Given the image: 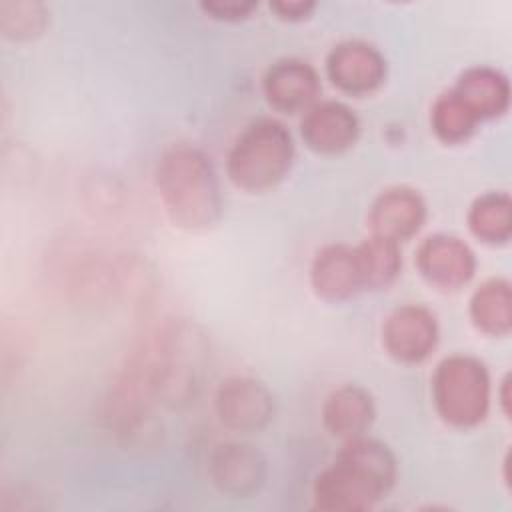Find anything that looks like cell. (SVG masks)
Instances as JSON below:
<instances>
[{
	"label": "cell",
	"mask_w": 512,
	"mask_h": 512,
	"mask_svg": "<svg viewBox=\"0 0 512 512\" xmlns=\"http://www.w3.org/2000/svg\"><path fill=\"white\" fill-rule=\"evenodd\" d=\"M396 480V458L378 440H346L332 466L314 482V502L328 512H360L388 494Z\"/></svg>",
	"instance_id": "6da1fadb"
},
{
	"label": "cell",
	"mask_w": 512,
	"mask_h": 512,
	"mask_svg": "<svg viewBox=\"0 0 512 512\" xmlns=\"http://www.w3.org/2000/svg\"><path fill=\"white\" fill-rule=\"evenodd\" d=\"M204 358L202 334L186 322H172L150 334L128 364L142 374L154 400L182 406L196 396Z\"/></svg>",
	"instance_id": "7a4b0ae2"
},
{
	"label": "cell",
	"mask_w": 512,
	"mask_h": 512,
	"mask_svg": "<svg viewBox=\"0 0 512 512\" xmlns=\"http://www.w3.org/2000/svg\"><path fill=\"white\" fill-rule=\"evenodd\" d=\"M156 184L170 220L184 230L210 228L222 210L216 172L192 144H174L156 164Z\"/></svg>",
	"instance_id": "3957f363"
},
{
	"label": "cell",
	"mask_w": 512,
	"mask_h": 512,
	"mask_svg": "<svg viewBox=\"0 0 512 512\" xmlns=\"http://www.w3.org/2000/svg\"><path fill=\"white\" fill-rule=\"evenodd\" d=\"M294 142L288 128L274 118L252 122L228 152V178L242 190L264 192L290 172Z\"/></svg>",
	"instance_id": "277c9868"
},
{
	"label": "cell",
	"mask_w": 512,
	"mask_h": 512,
	"mask_svg": "<svg viewBox=\"0 0 512 512\" xmlns=\"http://www.w3.org/2000/svg\"><path fill=\"white\" fill-rule=\"evenodd\" d=\"M432 400L438 416L456 428H472L486 418L490 376L486 366L468 354L444 358L432 376Z\"/></svg>",
	"instance_id": "5b68a950"
},
{
	"label": "cell",
	"mask_w": 512,
	"mask_h": 512,
	"mask_svg": "<svg viewBox=\"0 0 512 512\" xmlns=\"http://www.w3.org/2000/svg\"><path fill=\"white\" fill-rule=\"evenodd\" d=\"M382 342L392 358L414 364L428 358L438 342V322L422 304L396 308L382 326Z\"/></svg>",
	"instance_id": "8992f818"
},
{
	"label": "cell",
	"mask_w": 512,
	"mask_h": 512,
	"mask_svg": "<svg viewBox=\"0 0 512 512\" xmlns=\"http://www.w3.org/2000/svg\"><path fill=\"white\" fill-rule=\"evenodd\" d=\"M216 412L232 430L252 432L264 428L274 416V398L256 378L236 376L216 392Z\"/></svg>",
	"instance_id": "52a82bcc"
},
{
	"label": "cell",
	"mask_w": 512,
	"mask_h": 512,
	"mask_svg": "<svg viewBox=\"0 0 512 512\" xmlns=\"http://www.w3.org/2000/svg\"><path fill=\"white\" fill-rule=\"evenodd\" d=\"M416 266L432 286L456 290L474 276L476 256L460 238L434 234L418 246Z\"/></svg>",
	"instance_id": "ba28073f"
},
{
	"label": "cell",
	"mask_w": 512,
	"mask_h": 512,
	"mask_svg": "<svg viewBox=\"0 0 512 512\" xmlns=\"http://www.w3.org/2000/svg\"><path fill=\"white\" fill-rule=\"evenodd\" d=\"M326 72L334 86L348 94H368L386 78V60L364 40L336 44L326 58Z\"/></svg>",
	"instance_id": "9c48e42d"
},
{
	"label": "cell",
	"mask_w": 512,
	"mask_h": 512,
	"mask_svg": "<svg viewBox=\"0 0 512 512\" xmlns=\"http://www.w3.org/2000/svg\"><path fill=\"white\" fill-rule=\"evenodd\" d=\"M360 132L354 110L336 100L316 102L306 108L300 134L308 148L322 154H336L350 148Z\"/></svg>",
	"instance_id": "30bf717a"
},
{
	"label": "cell",
	"mask_w": 512,
	"mask_h": 512,
	"mask_svg": "<svg viewBox=\"0 0 512 512\" xmlns=\"http://www.w3.org/2000/svg\"><path fill=\"white\" fill-rule=\"evenodd\" d=\"M208 468L218 490L240 498L254 494L266 478L264 456L246 442H226L216 446Z\"/></svg>",
	"instance_id": "8fae6325"
},
{
	"label": "cell",
	"mask_w": 512,
	"mask_h": 512,
	"mask_svg": "<svg viewBox=\"0 0 512 512\" xmlns=\"http://www.w3.org/2000/svg\"><path fill=\"white\" fill-rule=\"evenodd\" d=\"M310 282L314 292L330 302L348 300L366 290L356 246L330 244L318 250L312 260Z\"/></svg>",
	"instance_id": "7c38bea8"
},
{
	"label": "cell",
	"mask_w": 512,
	"mask_h": 512,
	"mask_svg": "<svg viewBox=\"0 0 512 512\" xmlns=\"http://www.w3.org/2000/svg\"><path fill=\"white\" fill-rule=\"evenodd\" d=\"M426 218L422 196L406 186L384 190L372 204L368 224L374 236L402 242L416 234Z\"/></svg>",
	"instance_id": "4fadbf2b"
},
{
	"label": "cell",
	"mask_w": 512,
	"mask_h": 512,
	"mask_svg": "<svg viewBox=\"0 0 512 512\" xmlns=\"http://www.w3.org/2000/svg\"><path fill=\"white\" fill-rule=\"evenodd\" d=\"M262 86L266 100L276 110L296 112L312 106L320 90V80L306 60L282 58L266 70Z\"/></svg>",
	"instance_id": "5bb4252c"
},
{
	"label": "cell",
	"mask_w": 512,
	"mask_h": 512,
	"mask_svg": "<svg viewBox=\"0 0 512 512\" xmlns=\"http://www.w3.org/2000/svg\"><path fill=\"white\" fill-rule=\"evenodd\" d=\"M450 90L478 122L504 114L510 104L508 78L490 66L468 68Z\"/></svg>",
	"instance_id": "9a60e30c"
},
{
	"label": "cell",
	"mask_w": 512,
	"mask_h": 512,
	"mask_svg": "<svg viewBox=\"0 0 512 512\" xmlns=\"http://www.w3.org/2000/svg\"><path fill=\"white\" fill-rule=\"evenodd\" d=\"M374 400L368 390L356 384H344L330 392L322 406V420L330 434L340 438L362 436L374 420Z\"/></svg>",
	"instance_id": "2e32d148"
},
{
	"label": "cell",
	"mask_w": 512,
	"mask_h": 512,
	"mask_svg": "<svg viewBox=\"0 0 512 512\" xmlns=\"http://www.w3.org/2000/svg\"><path fill=\"white\" fill-rule=\"evenodd\" d=\"M470 318L478 330L504 336L512 326V292L504 278H490L470 298Z\"/></svg>",
	"instance_id": "e0dca14e"
},
{
	"label": "cell",
	"mask_w": 512,
	"mask_h": 512,
	"mask_svg": "<svg viewBox=\"0 0 512 512\" xmlns=\"http://www.w3.org/2000/svg\"><path fill=\"white\" fill-rule=\"evenodd\" d=\"M472 234L486 244H504L512 234V202L506 192H486L468 210Z\"/></svg>",
	"instance_id": "ac0fdd59"
},
{
	"label": "cell",
	"mask_w": 512,
	"mask_h": 512,
	"mask_svg": "<svg viewBox=\"0 0 512 512\" xmlns=\"http://www.w3.org/2000/svg\"><path fill=\"white\" fill-rule=\"evenodd\" d=\"M362 278H364V288L366 290H376L384 288L400 272L402 258H400V248L398 242L386 240L382 236H370L362 244L356 246Z\"/></svg>",
	"instance_id": "d6986e66"
},
{
	"label": "cell",
	"mask_w": 512,
	"mask_h": 512,
	"mask_svg": "<svg viewBox=\"0 0 512 512\" xmlns=\"http://www.w3.org/2000/svg\"><path fill=\"white\" fill-rule=\"evenodd\" d=\"M430 124L434 134L446 144L464 142L478 126V120L458 100L452 90L442 92L430 110Z\"/></svg>",
	"instance_id": "ffe728a7"
},
{
	"label": "cell",
	"mask_w": 512,
	"mask_h": 512,
	"mask_svg": "<svg viewBox=\"0 0 512 512\" xmlns=\"http://www.w3.org/2000/svg\"><path fill=\"white\" fill-rule=\"evenodd\" d=\"M48 8L40 2L4 0L0 2V28L12 40H30L48 26Z\"/></svg>",
	"instance_id": "44dd1931"
},
{
	"label": "cell",
	"mask_w": 512,
	"mask_h": 512,
	"mask_svg": "<svg viewBox=\"0 0 512 512\" xmlns=\"http://www.w3.org/2000/svg\"><path fill=\"white\" fill-rule=\"evenodd\" d=\"M256 2H244V0H210L202 2L200 8L210 14L216 20H226V22H236L244 20L256 10Z\"/></svg>",
	"instance_id": "7402d4cb"
},
{
	"label": "cell",
	"mask_w": 512,
	"mask_h": 512,
	"mask_svg": "<svg viewBox=\"0 0 512 512\" xmlns=\"http://www.w3.org/2000/svg\"><path fill=\"white\" fill-rule=\"evenodd\" d=\"M314 8L316 4L312 0H278L270 4V10L282 20H304Z\"/></svg>",
	"instance_id": "603a6c76"
},
{
	"label": "cell",
	"mask_w": 512,
	"mask_h": 512,
	"mask_svg": "<svg viewBox=\"0 0 512 512\" xmlns=\"http://www.w3.org/2000/svg\"><path fill=\"white\" fill-rule=\"evenodd\" d=\"M500 402H502V408H504V414H508V378L502 380V392H500Z\"/></svg>",
	"instance_id": "cb8c5ba5"
}]
</instances>
